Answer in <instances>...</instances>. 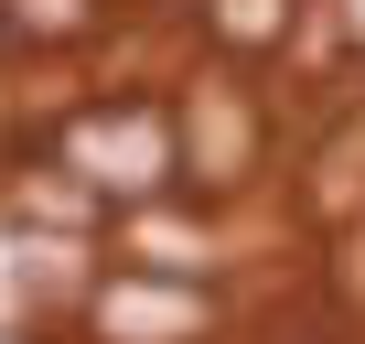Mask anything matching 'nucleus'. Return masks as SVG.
<instances>
[{"label":"nucleus","mask_w":365,"mask_h":344,"mask_svg":"<svg viewBox=\"0 0 365 344\" xmlns=\"http://www.w3.org/2000/svg\"><path fill=\"white\" fill-rule=\"evenodd\" d=\"M97 333H118V344H194L205 301L172 290V280H108L97 290Z\"/></svg>","instance_id":"nucleus-2"},{"label":"nucleus","mask_w":365,"mask_h":344,"mask_svg":"<svg viewBox=\"0 0 365 344\" xmlns=\"http://www.w3.org/2000/svg\"><path fill=\"white\" fill-rule=\"evenodd\" d=\"M194 151H205V172H237L247 161V118L226 97H194Z\"/></svg>","instance_id":"nucleus-4"},{"label":"nucleus","mask_w":365,"mask_h":344,"mask_svg":"<svg viewBox=\"0 0 365 344\" xmlns=\"http://www.w3.org/2000/svg\"><path fill=\"white\" fill-rule=\"evenodd\" d=\"M65 161L86 172V183H108V194H150L172 172V140H161L150 108H97V118L65 129Z\"/></svg>","instance_id":"nucleus-1"},{"label":"nucleus","mask_w":365,"mask_h":344,"mask_svg":"<svg viewBox=\"0 0 365 344\" xmlns=\"http://www.w3.org/2000/svg\"><path fill=\"white\" fill-rule=\"evenodd\" d=\"M97 22V0H0V33H22V44H76Z\"/></svg>","instance_id":"nucleus-3"},{"label":"nucleus","mask_w":365,"mask_h":344,"mask_svg":"<svg viewBox=\"0 0 365 344\" xmlns=\"http://www.w3.org/2000/svg\"><path fill=\"white\" fill-rule=\"evenodd\" d=\"M344 22H354V33H365V0H344Z\"/></svg>","instance_id":"nucleus-6"},{"label":"nucleus","mask_w":365,"mask_h":344,"mask_svg":"<svg viewBox=\"0 0 365 344\" xmlns=\"http://www.w3.org/2000/svg\"><path fill=\"white\" fill-rule=\"evenodd\" d=\"M215 33H226L237 54H258V44L290 33V0H215Z\"/></svg>","instance_id":"nucleus-5"}]
</instances>
